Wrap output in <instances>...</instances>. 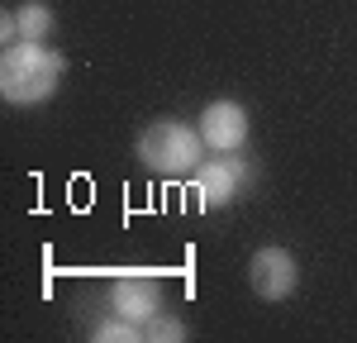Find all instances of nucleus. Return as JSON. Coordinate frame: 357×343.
Wrapping results in <instances>:
<instances>
[{"mask_svg": "<svg viewBox=\"0 0 357 343\" xmlns=\"http://www.w3.org/2000/svg\"><path fill=\"white\" fill-rule=\"evenodd\" d=\"M67 57L48 43H10L0 57V96L10 105H43L62 86Z\"/></svg>", "mask_w": 357, "mask_h": 343, "instance_id": "f257e3e1", "label": "nucleus"}, {"mask_svg": "<svg viewBox=\"0 0 357 343\" xmlns=\"http://www.w3.org/2000/svg\"><path fill=\"white\" fill-rule=\"evenodd\" d=\"M134 158L153 176H191L205 162V139H200V129L181 124V119H153L138 129Z\"/></svg>", "mask_w": 357, "mask_h": 343, "instance_id": "f03ea898", "label": "nucleus"}, {"mask_svg": "<svg viewBox=\"0 0 357 343\" xmlns=\"http://www.w3.org/2000/svg\"><path fill=\"white\" fill-rule=\"evenodd\" d=\"M248 176H252V162L243 158V148H238V153H215V158H205V162L191 172L195 196H200L205 210H220L229 200H238L243 186H248Z\"/></svg>", "mask_w": 357, "mask_h": 343, "instance_id": "7ed1b4c3", "label": "nucleus"}, {"mask_svg": "<svg viewBox=\"0 0 357 343\" xmlns=\"http://www.w3.org/2000/svg\"><path fill=\"white\" fill-rule=\"evenodd\" d=\"M248 286H252V296H257V300H267V305L291 300V296H296V286H301V262L286 253V248L267 243V248H257L252 262H248Z\"/></svg>", "mask_w": 357, "mask_h": 343, "instance_id": "20e7f679", "label": "nucleus"}, {"mask_svg": "<svg viewBox=\"0 0 357 343\" xmlns=\"http://www.w3.org/2000/svg\"><path fill=\"white\" fill-rule=\"evenodd\" d=\"M200 139L205 148H215V153H238L248 143V110L238 100H210L205 110H200Z\"/></svg>", "mask_w": 357, "mask_h": 343, "instance_id": "39448f33", "label": "nucleus"}, {"mask_svg": "<svg viewBox=\"0 0 357 343\" xmlns=\"http://www.w3.org/2000/svg\"><path fill=\"white\" fill-rule=\"evenodd\" d=\"M110 300H114V314H124L134 324H148L153 314L162 310V291H158V282H148V277H119Z\"/></svg>", "mask_w": 357, "mask_h": 343, "instance_id": "423d86ee", "label": "nucleus"}, {"mask_svg": "<svg viewBox=\"0 0 357 343\" xmlns=\"http://www.w3.org/2000/svg\"><path fill=\"white\" fill-rule=\"evenodd\" d=\"M15 15H20V43H48V33H53V5L29 0Z\"/></svg>", "mask_w": 357, "mask_h": 343, "instance_id": "0eeeda50", "label": "nucleus"}, {"mask_svg": "<svg viewBox=\"0 0 357 343\" xmlns=\"http://www.w3.org/2000/svg\"><path fill=\"white\" fill-rule=\"evenodd\" d=\"M134 339H143V324L124 319V314H110L91 329V343H134Z\"/></svg>", "mask_w": 357, "mask_h": 343, "instance_id": "6e6552de", "label": "nucleus"}, {"mask_svg": "<svg viewBox=\"0 0 357 343\" xmlns=\"http://www.w3.org/2000/svg\"><path fill=\"white\" fill-rule=\"evenodd\" d=\"M143 339H153V343H186V339H191V329H186L176 314H162V310H158L148 324H143Z\"/></svg>", "mask_w": 357, "mask_h": 343, "instance_id": "1a4fd4ad", "label": "nucleus"}, {"mask_svg": "<svg viewBox=\"0 0 357 343\" xmlns=\"http://www.w3.org/2000/svg\"><path fill=\"white\" fill-rule=\"evenodd\" d=\"M0 43L10 48V43H20V15L10 10V15H0Z\"/></svg>", "mask_w": 357, "mask_h": 343, "instance_id": "9d476101", "label": "nucleus"}]
</instances>
